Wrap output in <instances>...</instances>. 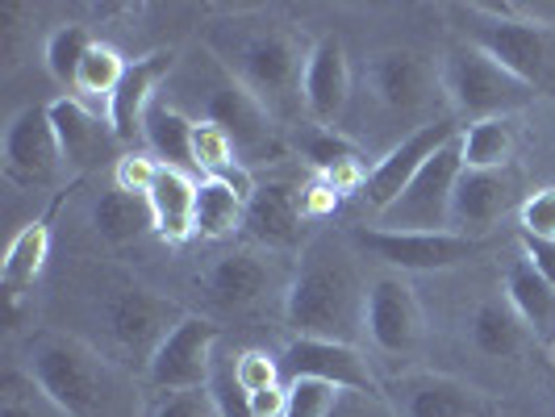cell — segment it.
I'll use <instances>...</instances> for the list:
<instances>
[{
	"mask_svg": "<svg viewBox=\"0 0 555 417\" xmlns=\"http://www.w3.org/2000/svg\"><path fill=\"white\" fill-rule=\"evenodd\" d=\"M222 326L214 317H201L189 313L176 330L164 338V347L155 351V360L146 367V389L155 392H189L205 389L209 385V372L218 360V347H222Z\"/></svg>",
	"mask_w": 555,
	"mask_h": 417,
	"instance_id": "obj_13",
	"label": "cell"
},
{
	"mask_svg": "<svg viewBox=\"0 0 555 417\" xmlns=\"http://www.w3.org/2000/svg\"><path fill=\"white\" fill-rule=\"evenodd\" d=\"M171 67H176V51H151V55L134 58V63L126 67L117 92L109 96V109H105L113 134H117L121 146H134V151H139L146 113L155 105V92H159L167 83V76H171Z\"/></svg>",
	"mask_w": 555,
	"mask_h": 417,
	"instance_id": "obj_22",
	"label": "cell"
},
{
	"mask_svg": "<svg viewBox=\"0 0 555 417\" xmlns=\"http://www.w3.org/2000/svg\"><path fill=\"white\" fill-rule=\"evenodd\" d=\"M205 51L268 109L276 126L306 117V67L313 42L276 17H230L205 34Z\"/></svg>",
	"mask_w": 555,
	"mask_h": 417,
	"instance_id": "obj_2",
	"label": "cell"
},
{
	"mask_svg": "<svg viewBox=\"0 0 555 417\" xmlns=\"http://www.w3.org/2000/svg\"><path fill=\"white\" fill-rule=\"evenodd\" d=\"M363 92H367V113L397 126L401 139L417 134L430 121L451 117L439 58L422 55L414 47H385L367 58Z\"/></svg>",
	"mask_w": 555,
	"mask_h": 417,
	"instance_id": "obj_5",
	"label": "cell"
},
{
	"mask_svg": "<svg viewBox=\"0 0 555 417\" xmlns=\"http://www.w3.org/2000/svg\"><path fill=\"white\" fill-rule=\"evenodd\" d=\"M193 130H196V117H189L184 109H176L171 101H155L151 113H146V126H142V146H146L164 167H176V171L196 175Z\"/></svg>",
	"mask_w": 555,
	"mask_h": 417,
	"instance_id": "obj_25",
	"label": "cell"
},
{
	"mask_svg": "<svg viewBox=\"0 0 555 417\" xmlns=\"http://www.w3.org/2000/svg\"><path fill=\"white\" fill-rule=\"evenodd\" d=\"M367 338L389 360H414L426 347V313L417 301L414 284L401 272L372 276L367 292Z\"/></svg>",
	"mask_w": 555,
	"mask_h": 417,
	"instance_id": "obj_14",
	"label": "cell"
},
{
	"mask_svg": "<svg viewBox=\"0 0 555 417\" xmlns=\"http://www.w3.org/2000/svg\"><path fill=\"white\" fill-rule=\"evenodd\" d=\"M92 42H96L92 29L80 26V22L55 26L47 34V42H42V63H47V71L76 92V76H80V63H83V55L92 51Z\"/></svg>",
	"mask_w": 555,
	"mask_h": 417,
	"instance_id": "obj_31",
	"label": "cell"
},
{
	"mask_svg": "<svg viewBox=\"0 0 555 417\" xmlns=\"http://www.w3.org/2000/svg\"><path fill=\"white\" fill-rule=\"evenodd\" d=\"M247 225V200L230 193L222 180H201L196 188V234L201 238H230Z\"/></svg>",
	"mask_w": 555,
	"mask_h": 417,
	"instance_id": "obj_30",
	"label": "cell"
},
{
	"mask_svg": "<svg viewBox=\"0 0 555 417\" xmlns=\"http://www.w3.org/2000/svg\"><path fill=\"white\" fill-rule=\"evenodd\" d=\"M0 167L13 188H51L63 180L67 167H63L55 121L47 105H29L9 117L4 142H0Z\"/></svg>",
	"mask_w": 555,
	"mask_h": 417,
	"instance_id": "obj_12",
	"label": "cell"
},
{
	"mask_svg": "<svg viewBox=\"0 0 555 417\" xmlns=\"http://www.w3.org/2000/svg\"><path fill=\"white\" fill-rule=\"evenodd\" d=\"M234 164H243L238 159V146L234 139L225 134L222 126H214V121H196L193 130V167L201 180H218L222 171H230Z\"/></svg>",
	"mask_w": 555,
	"mask_h": 417,
	"instance_id": "obj_33",
	"label": "cell"
},
{
	"mask_svg": "<svg viewBox=\"0 0 555 417\" xmlns=\"http://www.w3.org/2000/svg\"><path fill=\"white\" fill-rule=\"evenodd\" d=\"M51 121H55L59 151H63V167L67 175H83L101 164H117V134H113L109 117L96 109H88L80 96H59L47 105Z\"/></svg>",
	"mask_w": 555,
	"mask_h": 417,
	"instance_id": "obj_20",
	"label": "cell"
},
{
	"mask_svg": "<svg viewBox=\"0 0 555 417\" xmlns=\"http://www.w3.org/2000/svg\"><path fill=\"white\" fill-rule=\"evenodd\" d=\"M460 38L498 58L534 96L555 101V29L530 17L527 4H460Z\"/></svg>",
	"mask_w": 555,
	"mask_h": 417,
	"instance_id": "obj_4",
	"label": "cell"
},
{
	"mask_svg": "<svg viewBox=\"0 0 555 417\" xmlns=\"http://www.w3.org/2000/svg\"><path fill=\"white\" fill-rule=\"evenodd\" d=\"M184 88H196L193 92V113L196 121H214L222 126L225 134L238 146V159L243 164H272V155L280 151L276 142V121L268 117V109L250 96L243 83L225 71L218 58L205 51V63L201 71H193Z\"/></svg>",
	"mask_w": 555,
	"mask_h": 417,
	"instance_id": "obj_7",
	"label": "cell"
},
{
	"mask_svg": "<svg viewBox=\"0 0 555 417\" xmlns=\"http://www.w3.org/2000/svg\"><path fill=\"white\" fill-rule=\"evenodd\" d=\"M518 209H522L518 175L509 167H501V171H468L464 167V175L455 184V200H451V234L480 243V234L498 230Z\"/></svg>",
	"mask_w": 555,
	"mask_h": 417,
	"instance_id": "obj_19",
	"label": "cell"
},
{
	"mask_svg": "<svg viewBox=\"0 0 555 417\" xmlns=\"http://www.w3.org/2000/svg\"><path fill=\"white\" fill-rule=\"evenodd\" d=\"M276 250L268 247H234V250H222L209 268H205V276H201V292H205V301L214 309H222V313H250V309H259L272 292L280 297H288V279L293 272H284L280 268Z\"/></svg>",
	"mask_w": 555,
	"mask_h": 417,
	"instance_id": "obj_10",
	"label": "cell"
},
{
	"mask_svg": "<svg viewBox=\"0 0 555 417\" xmlns=\"http://www.w3.org/2000/svg\"><path fill=\"white\" fill-rule=\"evenodd\" d=\"M234 376H238V385L247 389V396L263 389H276V385H288L284 380V367H280V355H268V351H238L234 355Z\"/></svg>",
	"mask_w": 555,
	"mask_h": 417,
	"instance_id": "obj_37",
	"label": "cell"
},
{
	"mask_svg": "<svg viewBox=\"0 0 555 417\" xmlns=\"http://www.w3.org/2000/svg\"><path fill=\"white\" fill-rule=\"evenodd\" d=\"M196 188H201V180H193L189 171L159 167V180L146 193L151 218H155V234L164 243H171V247L189 243L196 234Z\"/></svg>",
	"mask_w": 555,
	"mask_h": 417,
	"instance_id": "obj_24",
	"label": "cell"
},
{
	"mask_svg": "<svg viewBox=\"0 0 555 417\" xmlns=\"http://www.w3.org/2000/svg\"><path fill=\"white\" fill-rule=\"evenodd\" d=\"M530 342V330L505 297H493L473 313V347L489 360H509Z\"/></svg>",
	"mask_w": 555,
	"mask_h": 417,
	"instance_id": "obj_28",
	"label": "cell"
},
{
	"mask_svg": "<svg viewBox=\"0 0 555 417\" xmlns=\"http://www.w3.org/2000/svg\"><path fill=\"white\" fill-rule=\"evenodd\" d=\"M351 101H356V76L347 47L338 34H322L306 67V121L318 130H343Z\"/></svg>",
	"mask_w": 555,
	"mask_h": 417,
	"instance_id": "obj_17",
	"label": "cell"
},
{
	"mask_svg": "<svg viewBox=\"0 0 555 417\" xmlns=\"http://www.w3.org/2000/svg\"><path fill=\"white\" fill-rule=\"evenodd\" d=\"M47 259H51V225L47 222H26L9 238L4 263H0V284H4L13 305H17V297L26 292L29 284L42 276Z\"/></svg>",
	"mask_w": 555,
	"mask_h": 417,
	"instance_id": "obj_27",
	"label": "cell"
},
{
	"mask_svg": "<svg viewBox=\"0 0 555 417\" xmlns=\"http://www.w3.org/2000/svg\"><path fill=\"white\" fill-rule=\"evenodd\" d=\"M518 234H522V238H539V243H555V184L552 188H534L530 196H522Z\"/></svg>",
	"mask_w": 555,
	"mask_h": 417,
	"instance_id": "obj_39",
	"label": "cell"
},
{
	"mask_svg": "<svg viewBox=\"0 0 555 417\" xmlns=\"http://www.w3.org/2000/svg\"><path fill=\"white\" fill-rule=\"evenodd\" d=\"M347 396L351 392H343L338 385L297 376V380H288V414L284 417H334L343 409Z\"/></svg>",
	"mask_w": 555,
	"mask_h": 417,
	"instance_id": "obj_35",
	"label": "cell"
},
{
	"mask_svg": "<svg viewBox=\"0 0 555 417\" xmlns=\"http://www.w3.org/2000/svg\"><path fill=\"white\" fill-rule=\"evenodd\" d=\"M338 200H343V196L334 193V188L326 184V180H322V175H313V180L306 184L309 218H326V213H334V209H338Z\"/></svg>",
	"mask_w": 555,
	"mask_h": 417,
	"instance_id": "obj_41",
	"label": "cell"
},
{
	"mask_svg": "<svg viewBox=\"0 0 555 417\" xmlns=\"http://www.w3.org/2000/svg\"><path fill=\"white\" fill-rule=\"evenodd\" d=\"M105 317V334L113 342V360L121 363L126 372H139L146 376V367L155 360V351L164 347V338L189 313L176 305L171 297H159L155 288H142V284H126V288H113L101 305Z\"/></svg>",
	"mask_w": 555,
	"mask_h": 417,
	"instance_id": "obj_8",
	"label": "cell"
},
{
	"mask_svg": "<svg viewBox=\"0 0 555 417\" xmlns=\"http://www.w3.org/2000/svg\"><path fill=\"white\" fill-rule=\"evenodd\" d=\"M0 417H63L47 401V392L29 380L26 367H13L0 385Z\"/></svg>",
	"mask_w": 555,
	"mask_h": 417,
	"instance_id": "obj_34",
	"label": "cell"
},
{
	"mask_svg": "<svg viewBox=\"0 0 555 417\" xmlns=\"http://www.w3.org/2000/svg\"><path fill=\"white\" fill-rule=\"evenodd\" d=\"M205 389H209V396H214V405H218L222 417H255L250 414L247 389L234 376V355H225L222 347H218V360H214V372H209V385Z\"/></svg>",
	"mask_w": 555,
	"mask_h": 417,
	"instance_id": "obj_36",
	"label": "cell"
},
{
	"mask_svg": "<svg viewBox=\"0 0 555 417\" xmlns=\"http://www.w3.org/2000/svg\"><path fill=\"white\" fill-rule=\"evenodd\" d=\"M464 134V126L455 117H443V121H430L422 126L417 134L401 139L397 146H389L380 159H372V171H367V184H363V200L372 205V213L389 209L397 196L405 193V184L414 180L422 167L430 164L447 142H455Z\"/></svg>",
	"mask_w": 555,
	"mask_h": 417,
	"instance_id": "obj_16",
	"label": "cell"
},
{
	"mask_svg": "<svg viewBox=\"0 0 555 417\" xmlns=\"http://www.w3.org/2000/svg\"><path fill=\"white\" fill-rule=\"evenodd\" d=\"M392 417H489L485 392L443 376V372H405L385 392Z\"/></svg>",
	"mask_w": 555,
	"mask_h": 417,
	"instance_id": "obj_18",
	"label": "cell"
},
{
	"mask_svg": "<svg viewBox=\"0 0 555 417\" xmlns=\"http://www.w3.org/2000/svg\"><path fill=\"white\" fill-rule=\"evenodd\" d=\"M159 167L164 164L151 151H126L113 164V188H121V193L130 196H146L155 188V180H159Z\"/></svg>",
	"mask_w": 555,
	"mask_h": 417,
	"instance_id": "obj_38",
	"label": "cell"
},
{
	"mask_svg": "<svg viewBox=\"0 0 555 417\" xmlns=\"http://www.w3.org/2000/svg\"><path fill=\"white\" fill-rule=\"evenodd\" d=\"M443 67L447 105L455 121H489V117H518L530 109L539 96L530 92L518 76H509L489 51H480L473 42H451L439 58Z\"/></svg>",
	"mask_w": 555,
	"mask_h": 417,
	"instance_id": "obj_6",
	"label": "cell"
},
{
	"mask_svg": "<svg viewBox=\"0 0 555 417\" xmlns=\"http://www.w3.org/2000/svg\"><path fill=\"white\" fill-rule=\"evenodd\" d=\"M460 175H464V155H460V139H455L417 171L389 209L376 213L372 225L392 230V234H451V200H455Z\"/></svg>",
	"mask_w": 555,
	"mask_h": 417,
	"instance_id": "obj_9",
	"label": "cell"
},
{
	"mask_svg": "<svg viewBox=\"0 0 555 417\" xmlns=\"http://www.w3.org/2000/svg\"><path fill=\"white\" fill-rule=\"evenodd\" d=\"M547 355H552V363H555V342H552V347H547Z\"/></svg>",
	"mask_w": 555,
	"mask_h": 417,
	"instance_id": "obj_43",
	"label": "cell"
},
{
	"mask_svg": "<svg viewBox=\"0 0 555 417\" xmlns=\"http://www.w3.org/2000/svg\"><path fill=\"white\" fill-rule=\"evenodd\" d=\"M92 230L109 243V247H130L139 243L142 234H155V218H151V205L146 196H130L121 188L96 196L92 205Z\"/></svg>",
	"mask_w": 555,
	"mask_h": 417,
	"instance_id": "obj_26",
	"label": "cell"
},
{
	"mask_svg": "<svg viewBox=\"0 0 555 417\" xmlns=\"http://www.w3.org/2000/svg\"><path fill=\"white\" fill-rule=\"evenodd\" d=\"M518 247L527 250L530 263L552 279V288H555V243H539V238H522V234H518Z\"/></svg>",
	"mask_w": 555,
	"mask_h": 417,
	"instance_id": "obj_42",
	"label": "cell"
},
{
	"mask_svg": "<svg viewBox=\"0 0 555 417\" xmlns=\"http://www.w3.org/2000/svg\"><path fill=\"white\" fill-rule=\"evenodd\" d=\"M280 367H284V380H326L338 385L343 392H356V396H376L385 401V392L376 385V372L363 355L360 347H347V342H326V338H288V347L280 351Z\"/></svg>",
	"mask_w": 555,
	"mask_h": 417,
	"instance_id": "obj_15",
	"label": "cell"
},
{
	"mask_svg": "<svg viewBox=\"0 0 555 417\" xmlns=\"http://www.w3.org/2000/svg\"><path fill=\"white\" fill-rule=\"evenodd\" d=\"M367 292L372 279L363 272V250L351 234H309L284 297V326L293 338H326L360 347L367 338Z\"/></svg>",
	"mask_w": 555,
	"mask_h": 417,
	"instance_id": "obj_1",
	"label": "cell"
},
{
	"mask_svg": "<svg viewBox=\"0 0 555 417\" xmlns=\"http://www.w3.org/2000/svg\"><path fill=\"white\" fill-rule=\"evenodd\" d=\"M126 58L113 51L109 42H92V51L83 55L80 76H76V96L80 101H101V109H109V96L126 76Z\"/></svg>",
	"mask_w": 555,
	"mask_h": 417,
	"instance_id": "obj_32",
	"label": "cell"
},
{
	"mask_svg": "<svg viewBox=\"0 0 555 417\" xmlns=\"http://www.w3.org/2000/svg\"><path fill=\"white\" fill-rule=\"evenodd\" d=\"M146 417H222L209 389H189V392H159Z\"/></svg>",
	"mask_w": 555,
	"mask_h": 417,
	"instance_id": "obj_40",
	"label": "cell"
},
{
	"mask_svg": "<svg viewBox=\"0 0 555 417\" xmlns=\"http://www.w3.org/2000/svg\"><path fill=\"white\" fill-rule=\"evenodd\" d=\"M505 301L522 317V326L530 330L534 342L552 347L555 342V288H552V279L530 263V255L522 247L514 250V259H509V268H505Z\"/></svg>",
	"mask_w": 555,
	"mask_h": 417,
	"instance_id": "obj_23",
	"label": "cell"
},
{
	"mask_svg": "<svg viewBox=\"0 0 555 417\" xmlns=\"http://www.w3.org/2000/svg\"><path fill=\"white\" fill-rule=\"evenodd\" d=\"M514 117H489V121H473L460 134V155L468 171H501L514 159Z\"/></svg>",
	"mask_w": 555,
	"mask_h": 417,
	"instance_id": "obj_29",
	"label": "cell"
},
{
	"mask_svg": "<svg viewBox=\"0 0 555 417\" xmlns=\"http://www.w3.org/2000/svg\"><path fill=\"white\" fill-rule=\"evenodd\" d=\"M351 243L363 250V259H376L385 272H451L460 263L476 259L480 243L464 234H392L376 225H356L347 230Z\"/></svg>",
	"mask_w": 555,
	"mask_h": 417,
	"instance_id": "obj_11",
	"label": "cell"
},
{
	"mask_svg": "<svg viewBox=\"0 0 555 417\" xmlns=\"http://www.w3.org/2000/svg\"><path fill=\"white\" fill-rule=\"evenodd\" d=\"M26 372L63 417H142L134 372L80 334H34L26 342Z\"/></svg>",
	"mask_w": 555,
	"mask_h": 417,
	"instance_id": "obj_3",
	"label": "cell"
},
{
	"mask_svg": "<svg viewBox=\"0 0 555 417\" xmlns=\"http://www.w3.org/2000/svg\"><path fill=\"white\" fill-rule=\"evenodd\" d=\"M306 222V184H293V180H280V175L255 184V196L247 200V225H243L255 247H268L276 255L288 247H301Z\"/></svg>",
	"mask_w": 555,
	"mask_h": 417,
	"instance_id": "obj_21",
	"label": "cell"
}]
</instances>
